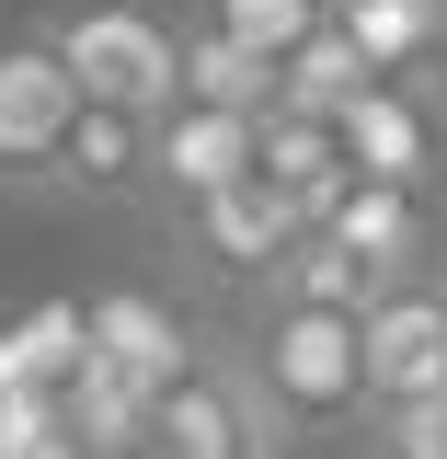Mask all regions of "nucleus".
Returning <instances> with one entry per match:
<instances>
[{"instance_id":"nucleus-12","label":"nucleus","mask_w":447,"mask_h":459,"mask_svg":"<svg viewBox=\"0 0 447 459\" xmlns=\"http://www.w3.org/2000/svg\"><path fill=\"white\" fill-rule=\"evenodd\" d=\"M253 184H276L287 207H298V219L322 230L344 207V184H356V172H344V138L333 126H322V115H264V126H253Z\"/></svg>"},{"instance_id":"nucleus-11","label":"nucleus","mask_w":447,"mask_h":459,"mask_svg":"<svg viewBox=\"0 0 447 459\" xmlns=\"http://www.w3.org/2000/svg\"><path fill=\"white\" fill-rule=\"evenodd\" d=\"M57 195H92V207H138L150 195V115H115V104H81L69 138H57Z\"/></svg>"},{"instance_id":"nucleus-5","label":"nucleus","mask_w":447,"mask_h":459,"mask_svg":"<svg viewBox=\"0 0 447 459\" xmlns=\"http://www.w3.org/2000/svg\"><path fill=\"white\" fill-rule=\"evenodd\" d=\"M344 172L356 184H425L447 172V92L436 81H367V104H344Z\"/></svg>"},{"instance_id":"nucleus-22","label":"nucleus","mask_w":447,"mask_h":459,"mask_svg":"<svg viewBox=\"0 0 447 459\" xmlns=\"http://www.w3.org/2000/svg\"><path fill=\"white\" fill-rule=\"evenodd\" d=\"M322 12H344V0H322Z\"/></svg>"},{"instance_id":"nucleus-16","label":"nucleus","mask_w":447,"mask_h":459,"mask_svg":"<svg viewBox=\"0 0 447 459\" xmlns=\"http://www.w3.org/2000/svg\"><path fill=\"white\" fill-rule=\"evenodd\" d=\"M367 57L344 47V23H322L310 47H287V69H276V104L287 115H322V126H344V104H367Z\"/></svg>"},{"instance_id":"nucleus-3","label":"nucleus","mask_w":447,"mask_h":459,"mask_svg":"<svg viewBox=\"0 0 447 459\" xmlns=\"http://www.w3.org/2000/svg\"><path fill=\"white\" fill-rule=\"evenodd\" d=\"M356 344H367V425L413 413V402H447V264L379 287L356 310Z\"/></svg>"},{"instance_id":"nucleus-4","label":"nucleus","mask_w":447,"mask_h":459,"mask_svg":"<svg viewBox=\"0 0 447 459\" xmlns=\"http://www.w3.org/2000/svg\"><path fill=\"white\" fill-rule=\"evenodd\" d=\"M150 459H276V425L241 379V356H207L150 402Z\"/></svg>"},{"instance_id":"nucleus-17","label":"nucleus","mask_w":447,"mask_h":459,"mask_svg":"<svg viewBox=\"0 0 447 459\" xmlns=\"http://www.w3.org/2000/svg\"><path fill=\"white\" fill-rule=\"evenodd\" d=\"M184 104H219V115H276V57L229 47L207 23H184Z\"/></svg>"},{"instance_id":"nucleus-6","label":"nucleus","mask_w":447,"mask_h":459,"mask_svg":"<svg viewBox=\"0 0 447 459\" xmlns=\"http://www.w3.org/2000/svg\"><path fill=\"white\" fill-rule=\"evenodd\" d=\"M69 115H81V92H69V69L47 57V35H35V23L0 35V184H12V195H35L57 172Z\"/></svg>"},{"instance_id":"nucleus-10","label":"nucleus","mask_w":447,"mask_h":459,"mask_svg":"<svg viewBox=\"0 0 447 459\" xmlns=\"http://www.w3.org/2000/svg\"><path fill=\"white\" fill-rule=\"evenodd\" d=\"M322 241H344L379 287L436 276V264H447V219H436V195H425V184H344V207L322 219Z\"/></svg>"},{"instance_id":"nucleus-19","label":"nucleus","mask_w":447,"mask_h":459,"mask_svg":"<svg viewBox=\"0 0 447 459\" xmlns=\"http://www.w3.org/2000/svg\"><path fill=\"white\" fill-rule=\"evenodd\" d=\"M195 23H207V35H229V47H253V57H276V69H287V47H310V35H322L333 12H322V0H207Z\"/></svg>"},{"instance_id":"nucleus-1","label":"nucleus","mask_w":447,"mask_h":459,"mask_svg":"<svg viewBox=\"0 0 447 459\" xmlns=\"http://www.w3.org/2000/svg\"><path fill=\"white\" fill-rule=\"evenodd\" d=\"M241 379H253V402H264L276 437H356V425H367V344H356V310L253 299Z\"/></svg>"},{"instance_id":"nucleus-14","label":"nucleus","mask_w":447,"mask_h":459,"mask_svg":"<svg viewBox=\"0 0 447 459\" xmlns=\"http://www.w3.org/2000/svg\"><path fill=\"white\" fill-rule=\"evenodd\" d=\"M81 368H92V322H81V299H47V310L0 322V391H69Z\"/></svg>"},{"instance_id":"nucleus-8","label":"nucleus","mask_w":447,"mask_h":459,"mask_svg":"<svg viewBox=\"0 0 447 459\" xmlns=\"http://www.w3.org/2000/svg\"><path fill=\"white\" fill-rule=\"evenodd\" d=\"M172 241H184V253H195L207 276H241V287H264V276L287 264V253L310 241V219L287 207L276 184H229V195H207V207H184V219H172Z\"/></svg>"},{"instance_id":"nucleus-15","label":"nucleus","mask_w":447,"mask_h":459,"mask_svg":"<svg viewBox=\"0 0 447 459\" xmlns=\"http://www.w3.org/2000/svg\"><path fill=\"white\" fill-rule=\"evenodd\" d=\"M57 413H69V448L81 459H150V391H126L104 368H81L57 391Z\"/></svg>"},{"instance_id":"nucleus-13","label":"nucleus","mask_w":447,"mask_h":459,"mask_svg":"<svg viewBox=\"0 0 447 459\" xmlns=\"http://www.w3.org/2000/svg\"><path fill=\"white\" fill-rule=\"evenodd\" d=\"M333 23L379 81H436L447 69V0H344Z\"/></svg>"},{"instance_id":"nucleus-2","label":"nucleus","mask_w":447,"mask_h":459,"mask_svg":"<svg viewBox=\"0 0 447 459\" xmlns=\"http://www.w3.org/2000/svg\"><path fill=\"white\" fill-rule=\"evenodd\" d=\"M35 35H47V57L69 69L81 104H115V115H172L184 104V23L161 0H69Z\"/></svg>"},{"instance_id":"nucleus-7","label":"nucleus","mask_w":447,"mask_h":459,"mask_svg":"<svg viewBox=\"0 0 447 459\" xmlns=\"http://www.w3.org/2000/svg\"><path fill=\"white\" fill-rule=\"evenodd\" d=\"M81 322H92V368L126 379V391H150V402H161L184 368H207L195 322L172 310L161 287H104V299H81Z\"/></svg>"},{"instance_id":"nucleus-18","label":"nucleus","mask_w":447,"mask_h":459,"mask_svg":"<svg viewBox=\"0 0 447 459\" xmlns=\"http://www.w3.org/2000/svg\"><path fill=\"white\" fill-rule=\"evenodd\" d=\"M264 299H298V310H367V299H379V276H367L344 241H322V230H310L276 276H264Z\"/></svg>"},{"instance_id":"nucleus-23","label":"nucleus","mask_w":447,"mask_h":459,"mask_svg":"<svg viewBox=\"0 0 447 459\" xmlns=\"http://www.w3.org/2000/svg\"><path fill=\"white\" fill-rule=\"evenodd\" d=\"M69 459H81V448H69Z\"/></svg>"},{"instance_id":"nucleus-21","label":"nucleus","mask_w":447,"mask_h":459,"mask_svg":"<svg viewBox=\"0 0 447 459\" xmlns=\"http://www.w3.org/2000/svg\"><path fill=\"white\" fill-rule=\"evenodd\" d=\"M367 437H379V459H447V402H413V413H379Z\"/></svg>"},{"instance_id":"nucleus-9","label":"nucleus","mask_w":447,"mask_h":459,"mask_svg":"<svg viewBox=\"0 0 447 459\" xmlns=\"http://www.w3.org/2000/svg\"><path fill=\"white\" fill-rule=\"evenodd\" d=\"M253 126H264V115H219V104L150 115V195L184 219V207H207L229 184H253Z\"/></svg>"},{"instance_id":"nucleus-20","label":"nucleus","mask_w":447,"mask_h":459,"mask_svg":"<svg viewBox=\"0 0 447 459\" xmlns=\"http://www.w3.org/2000/svg\"><path fill=\"white\" fill-rule=\"evenodd\" d=\"M0 459H69L57 391H0Z\"/></svg>"}]
</instances>
